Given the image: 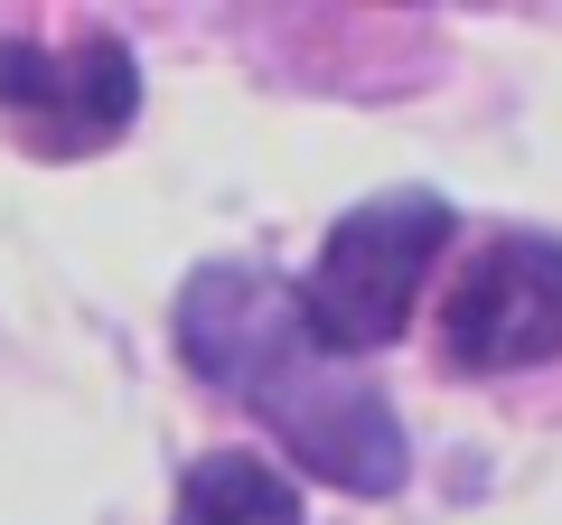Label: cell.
I'll return each mask as SVG.
<instances>
[{
  "label": "cell",
  "mask_w": 562,
  "mask_h": 525,
  "mask_svg": "<svg viewBox=\"0 0 562 525\" xmlns=\"http://www.w3.org/2000/svg\"><path fill=\"white\" fill-rule=\"evenodd\" d=\"M562 357V235H487L441 291L450 376H525Z\"/></svg>",
  "instance_id": "obj_4"
},
{
  "label": "cell",
  "mask_w": 562,
  "mask_h": 525,
  "mask_svg": "<svg viewBox=\"0 0 562 525\" xmlns=\"http://www.w3.org/2000/svg\"><path fill=\"white\" fill-rule=\"evenodd\" d=\"M179 357L206 394L244 404L291 460L338 498H403L413 479V442L403 413L384 404V384L328 357L291 310V282L254 254H216L179 282Z\"/></svg>",
  "instance_id": "obj_1"
},
{
  "label": "cell",
  "mask_w": 562,
  "mask_h": 525,
  "mask_svg": "<svg viewBox=\"0 0 562 525\" xmlns=\"http://www.w3.org/2000/svg\"><path fill=\"white\" fill-rule=\"evenodd\" d=\"M450 235H460V206H450L441 188H384V198L347 206V216L328 225L319 262L291 282L301 328L347 366L375 357V347H394L403 328H413V301H422V282H431V262L450 254Z\"/></svg>",
  "instance_id": "obj_2"
},
{
  "label": "cell",
  "mask_w": 562,
  "mask_h": 525,
  "mask_svg": "<svg viewBox=\"0 0 562 525\" xmlns=\"http://www.w3.org/2000/svg\"><path fill=\"white\" fill-rule=\"evenodd\" d=\"M140 113V57L113 29H76V38H38L10 29L0 38V132L29 160H94L132 132Z\"/></svg>",
  "instance_id": "obj_3"
},
{
  "label": "cell",
  "mask_w": 562,
  "mask_h": 525,
  "mask_svg": "<svg viewBox=\"0 0 562 525\" xmlns=\"http://www.w3.org/2000/svg\"><path fill=\"white\" fill-rule=\"evenodd\" d=\"M169 525H301V488L254 450H206L188 460Z\"/></svg>",
  "instance_id": "obj_5"
}]
</instances>
